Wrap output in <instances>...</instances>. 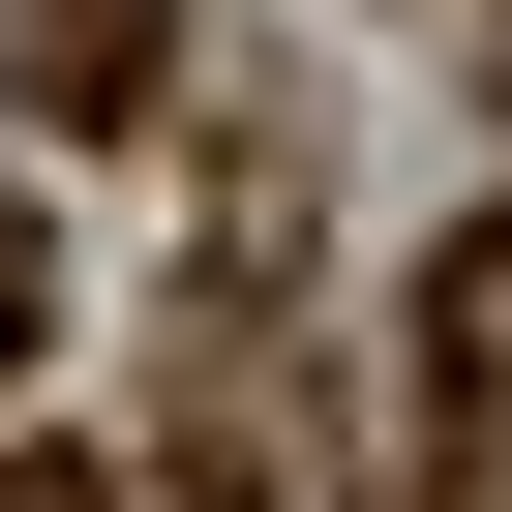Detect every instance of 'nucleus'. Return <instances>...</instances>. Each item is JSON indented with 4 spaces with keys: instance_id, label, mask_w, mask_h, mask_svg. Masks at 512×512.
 <instances>
[{
    "instance_id": "obj_4",
    "label": "nucleus",
    "mask_w": 512,
    "mask_h": 512,
    "mask_svg": "<svg viewBox=\"0 0 512 512\" xmlns=\"http://www.w3.org/2000/svg\"><path fill=\"white\" fill-rule=\"evenodd\" d=\"M181 512H241V482H181Z\"/></svg>"
},
{
    "instance_id": "obj_3",
    "label": "nucleus",
    "mask_w": 512,
    "mask_h": 512,
    "mask_svg": "<svg viewBox=\"0 0 512 512\" xmlns=\"http://www.w3.org/2000/svg\"><path fill=\"white\" fill-rule=\"evenodd\" d=\"M31 302H61V241H31V181H0V362H31Z\"/></svg>"
},
{
    "instance_id": "obj_2",
    "label": "nucleus",
    "mask_w": 512,
    "mask_h": 512,
    "mask_svg": "<svg viewBox=\"0 0 512 512\" xmlns=\"http://www.w3.org/2000/svg\"><path fill=\"white\" fill-rule=\"evenodd\" d=\"M151 61H181V0H31V91L61 121H151Z\"/></svg>"
},
{
    "instance_id": "obj_1",
    "label": "nucleus",
    "mask_w": 512,
    "mask_h": 512,
    "mask_svg": "<svg viewBox=\"0 0 512 512\" xmlns=\"http://www.w3.org/2000/svg\"><path fill=\"white\" fill-rule=\"evenodd\" d=\"M422 452H512V211L422 272Z\"/></svg>"
}]
</instances>
